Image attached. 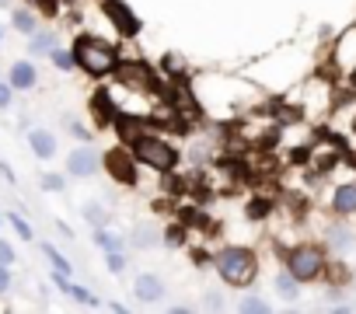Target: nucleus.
Instances as JSON below:
<instances>
[{"label": "nucleus", "instance_id": "1", "mask_svg": "<svg viewBox=\"0 0 356 314\" xmlns=\"http://www.w3.org/2000/svg\"><path fill=\"white\" fill-rule=\"evenodd\" d=\"M217 269L231 286H248L259 276V258L248 248H224L217 255Z\"/></svg>", "mask_w": 356, "mask_h": 314}, {"label": "nucleus", "instance_id": "2", "mask_svg": "<svg viewBox=\"0 0 356 314\" xmlns=\"http://www.w3.org/2000/svg\"><path fill=\"white\" fill-rule=\"evenodd\" d=\"M74 60L91 77H105V74L115 70V49L105 46V42H98V39H77L74 42Z\"/></svg>", "mask_w": 356, "mask_h": 314}, {"label": "nucleus", "instance_id": "3", "mask_svg": "<svg viewBox=\"0 0 356 314\" xmlns=\"http://www.w3.org/2000/svg\"><path fill=\"white\" fill-rule=\"evenodd\" d=\"M133 157L143 161V165H150V168H157V172H171L175 161H178L175 147H168L164 140H154V136H136L133 140Z\"/></svg>", "mask_w": 356, "mask_h": 314}, {"label": "nucleus", "instance_id": "4", "mask_svg": "<svg viewBox=\"0 0 356 314\" xmlns=\"http://www.w3.org/2000/svg\"><path fill=\"white\" fill-rule=\"evenodd\" d=\"M286 269H290V276H293L297 283H311V279H318V276L325 272V255H321L318 245H300V248L290 251Z\"/></svg>", "mask_w": 356, "mask_h": 314}, {"label": "nucleus", "instance_id": "5", "mask_svg": "<svg viewBox=\"0 0 356 314\" xmlns=\"http://www.w3.org/2000/svg\"><path fill=\"white\" fill-rule=\"evenodd\" d=\"M108 172L119 179V182H136V172H133V154L126 150H108Z\"/></svg>", "mask_w": 356, "mask_h": 314}, {"label": "nucleus", "instance_id": "6", "mask_svg": "<svg viewBox=\"0 0 356 314\" xmlns=\"http://www.w3.org/2000/svg\"><path fill=\"white\" fill-rule=\"evenodd\" d=\"M105 15L119 25V32H122V35H133V32L140 28V22L129 15V8H126V4H119V0H105Z\"/></svg>", "mask_w": 356, "mask_h": 314}, {"label": "nucleus", "instance_id": "7", "mask_svg": "<svg viewBox=\"0 0 356 314\" xmlns=\"http://www.w3.org/2000/svg\"><path fill=\"white\" fill-rule=\"evenodd\" d=\"M332 210L342 213V217L356 213V182H346V185L335 189V196H332Z\"/></svg>", "mask_w": 356, "mask_h": 314}, {"label": "nucleus", "instance_id": "8", "mask_svg": "<svg viewBox=\"0 0 356 314\" xmlns=\"http://www.w3.org/2000/svg\"><path fill=\"white\" fill-rule=\"evenodd\" d=\"M70 172H74V175H95V172H98V157H95L91 150L70 154Z\"/></svg>", "mask_w": 356, "mask_h": 314}, {"label": "nucleus", "instance_id": "9", "mask_svg": "<svg viewBox=\"0 0 356 314\" xmlns=\"http://www.w3.org/2000/svg\"><path fill=\"white\" fill-rule=\"evenodd\" d=\"M133 290H136V297H140V300H157V297L164 293V283H161L157 276H140Z\"/></svg>", "mask_w": 356, "mask_h": 314}, {"label": "nucleus", "instance_id": "10", "mask_svg": "<svg viewBox=\"0 0 356 314\" xmlns=\"http://www.w3.org/2000/svg\"><path fill=\"white\" fill-rule=\"evenodd\" d=\"M29 143L35 147L39 157H53V147H56V143H53V133H46V129H32V133H29Z\"/></svg>", "mask_w": 356, "mask_h": 314}, {"label": "nucleus", "instance_id": "11", "mask_svg": "<svg viewBox=\"0 0 356 314\" xmlns=\"http://www.w3.org/2000/svg\"><path fill=\"white\" fill-rule=\"evenodd\" d=\"M11 84H15V88H32V84H35V67H32V63H15Z\"/></svg>", "mask_w": 356, "mask_h": 314}, {"label": "nucleus", "instance_id": "12", "mask_svg": "<svg viewBox=\"0 0 356 314\" xmlns=\"http://www.w3.org/2000/svg\"><path fill=\"white\" fill-rule=\"evenodd\" d=\"M46 255H49V262L56 265V272H60V276H67V272L74 269V265H70V262H67V258H63V255H60V251H56L53 245H46Z\"/></svg>", "mask_w": 356, "mask_h": 314}, {"label": "nucleus", "instance_id": "13", "mask_svg": "<svg viewBox=\"0 0 356 314\" xmlns=\"http://www.w3.org/2000/svg\"><path fill=\"white\" fill-rule=\"evenodd\" d=\"M95 112H98V119L112 115V101H108V94H105V91H98V94H95Z\"/></svg>", "mask_w": 356, "mask_h": 314}, {"label": "nucleus", "instance_id": "14", "mask_svg": "<svg viewBox=\"0 0 356 314\" xmlns=\"http://www.w3.org/2000/svg\"><path fill=\"white\" fill-rule=\"evenodd\" d=\"M15 25H18L22 32H32V28H35V22H32V15H25V11H18V15H15Z\"/></svg>", "mask_w": 356, "mask_h": 314}, {"label": "nucleus", "instance_id": "15", "mask_svg": "<svg viewBox=\"0 0 356 314\" xmlns=\"http://www.w3.org/2000/svg\"><path fill=\"white\" fill-rule=\"evenodd\" d=\"M248 213L259 220V217H266V213H269V203H266V199H255V203L248 206Z\"/></svg>", "mask_w": 356, "mask_h": 314}, {"label": "nucleus", "instance_id": "16", "mask_svg": "<svg viewBox=\"0 0 356 314\" xmlns=\"http://www.w3.org/2000/svg\"><path fill=\"white\" fill-rule=\"evenodd\" d=\"M11 224H15V231H18V234H22V238H25V241H29V238H32V227H29V224H25V220H22V217H11Z\"/></svg>", "mask_w": 356, "mask_h": 314}, {"label": "nucleus", "instance_id": "17", "mask_svg": "<svg viewBox=\"0 0 356 314\" xmlns=\"http://www.w3.org/2000/svg\"><path fill=\"white\" fill-rule=\"evenodd\" d=\"M98 245H102V248H108V251H115V248H119V238H112V234H105V231H102V234H98Z\"/></svg>", "mask_w": 356, "mask_h": 314}, {"label": "nucleus", "instance_id": "18", "mask_svg": "<svg viewBox=\"0 0 356 314\" xmlns=\"http://www.w3.org/2000/svg\"><path fill=\"white\" fill-rule=\"evenodd\" d=\"M15 262V251H11V245H4L0 241V265H11Z\"/></svg>", "mask_w": 356, "mask_h": 314}, {"label": "nucleus", "instance_id": "19", "mask_svg": "<svg viewBox=\"0 0 356 314\" xmlns=\"http://www.w3.org/2000/svg\"><path fill=\"white\" fill-rule=\"evenodd\" d=\"M53 60H56V67H60V70H70V67H74V60H70L67 53H56V49H53Z\"/></svg>", "mask_w": 356, "mask_h": 314}, {"label": "nucleus", "instance_id": "20", "mask_svg": "<svg viewBox=\"0 0 356 314\" xmlns=\"http://www.w3.org/2000/svg\"><path fill=\"white\" fill-rule=\"evenodd\" d=\"M241 311H269L266 300H241Z\"/></svg>", "mask_w": 356, "mask_h": 314}, {"label": "nucleus", "instance_id": "21", "mask_svg": "<svg viewBox=\"0 0 356 314\" xmlns=\"http://www.w3.org/2000/svg\"><path fill=\"white\" fill-rule=\"evenodd\" d=\"M42 189H53V192H60V189H63V182H60L56 175H46V179H42Z\"/></svg>", "mask_w": 356, "mask_h": 314}, {"label": "nucleus", "instance_id": "22", "mask_svg": "<svg viewBox=\"0 0 356 314\" xmlns=\"http://www.w3.org/2000/svg\"><path fill=\"white\" fill-rule=\"evenodd\" d=\"M280 290H283L286 297H293V276H280Z\"/></svg>", "mask_w": 356, "mask_h": 314}, {"label": "nucleus", "instance_id": "23", "mask_svg": "<svg viewBox=\"0 0 356 314\" xmlns=\"http://www.w3.org/2000/svg\"><path fill=\"white\" fill-rule=\"evenodd\" d=\"M108 269H112V272H122V255L112 251V255H108Z\"/></svg>", "mask_w": 356, "mask_h": 314}, {"label": "nucleus", "instance_id": "24", "mask_svg": "<svg viewBox=\"0 0 356 314\" xmlns=\"http://www.w3.org/2000/svg\"><path fill=\"white\" fill-rule=\"evenodd\" d=\"M8 105H11V91L0 84V108H8Z\"/></svg>", "mask_w": 356, "mask_h": 314}, {"label": "nucleus", "instance_id": "25", "mask_svg": "<svg viewBox=\"0 0 356 314\" xmlns=\"http://www.w3.org/2000/svg\"><path fill=\"white\" fill-rule=\"evenodd\" d=\"M32 49H35V53H46V49H49V39H35Z\"/></svg>", "mask_w": 356, "mask_h": 314}, {"label": "nucleus", "instance_id": "26", "mask_svg": "<svg viewBox=\"0 0 356 314\" xmlns=\"http://www.w3.org/2000/svg\"><path fill=\"white\" fill-rule=\"evenodd\" d=\"M4 290H8V269L0 265V293H4Z\"/></svg>", "mask_w": 356, "mask_h": 314}]
</instances>
